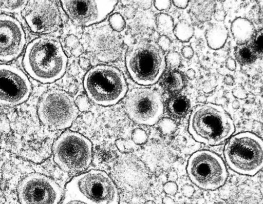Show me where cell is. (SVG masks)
I'll return each mask as SVG.
<instances>
[{"mask_svg":"<svg viewBox=\"0 0 263 204\" xmlns=\"http://www.w3.org/2000/svg\"><path fill=\"white\" fill-rule=\"evenodd\" d=\"M215 204H228V203H225V202H219V203H215Z\"/></svg>","mask_w":263,"mask_h":204,"instance_id":"cell-51","label":"cell"},{"mask_svg":"<svg viewBox=\"0 0 263 204\" xmlns=\"http://www.w3.org/2000/svg\"><path fill=\"white\" fill-rule=\"evenodd\" d=\"M132 138L135 143L141 144L145 142L147 136L144 131L137 129L133 132Z\"/></svg>","mask_w":263,"mask_h":204,"instance_id":"cell-31","label":"cell"},{"mask_svg":"<svg viewBox=\"0 0 263 204\" xmlns=\"http://www.w3.org/2000/svg\"><path fill=\"white\" fill-rule=\"evenodd\" d=\"M109 26L116 32L122 31L125 27V22L123 17L119 14L115 13L109 18Z\"/></svg>","mask_w":263,"mask_h":204,"instance_id":"cell-28","label":"cell"},{"mask_svg":"<svg viewBox=\"0 0 263 204\" xmlns=\"http://www.w3.org/2000/svg\"><path fill=\"white\" fill-rule=\"evenodd\" d=\"M90 62L88 59L84 57H81L79 59V65L83 69H87L90 66Z\"/></svg>","mask_w":263,"mask_h":204,"instance_id":"cell-44","label":"cell"},{"mask_svg":"<svg viewBox=\"0 0 263 204\" xmlns=\"http://www.w3.org/2000/svg\"><path fill=\"white\" fill-rule=\"evenodd\" d=\"M155 22L157 30L161 35H166L173 31L174 21L170 15L159 13L156 15Z\"/></svg>","mask_w":263,"mask_h":204,"instance_id":"cell-25","label":"cell"},{"mask_svg":"<svg viewBox=\"0 0 263 204\" xmlns=\"http://www.w3.org/2000/svg\"><path fill=\"white\" fill-rule=\"evenodd\" d=\"M83 86L89 98L103 106L117 104L127 91L126 79L122 72L107 65L90 69L84 76Z\"/></svg>","mask_w":263,"mask_h":204,"instance_id":"cell-4","label":"cell"},{"mask_svg":"<svg viewBox=\"0 0 263 204\" xmlns=\"http://www.w3.org/2000/svg\"><path fill=\"white\" fill-rule=\"evenodd\" d=\"M62 204H89L87 202L75 198L74 197L65 194Z\"/></svg>","mask_w":263,"mask_h":204,"instance_id":"cell-38","label":"cell"},{"mask_svg":"<svg viewBox=\"0 0 263 204\" xmlns=\"http://www.w3.org/2000/svg\"><path fill=\"white\" fill-rule=\"evenodd\" d=\"M164 192L170 195H174L178 190L177 184L174 181H168L163 186Z\"/></svg>","mask_w":263,"mask_h":204,"instance_id":"cell-33","label":"cell"},{"mask_svg":"<svg viewBox=\"0 0 263 204\" xmlns=\"http://www.w3.org/2000/svg\"><path fill=\"white\" fill-rule=\"evenodd\" d=\"M235 130L233 121L219 105L204 103L197 105L189 119V131L196 141L211 146L223 143Z\"/></svg>","mask_w":263,"mask_h":204,"instance_id":"cell-2","label":"cell"},{"mask_svg":"<svg viewBox=\"0 0 263 204\" xmlns=\"http://www.w3.org/2000/svg\"><path fill=\"white\" fill-rule=\"evenodd\" d=\"M167 177L168 181L175 182L177 179V174L175 171L171 170L168 173Z\"/></svg>","mask_w":263,"mask_h":204,"instance_id":"cell-46","label":"cell"},{"mask_svg":"<svg viewBox=\"0 0 263 204\" xmlns=\"http://www.w3.org/2000/svg\"><path fill=\"white\" fill-rule=\"evenodd\" d=\"M65 194L89 204H119V195L113 179L105 172L91 170L70 180Z\"/></svg>","mask_w":263,"mask_h":204,"instance_id":"cell-6","label":"cell"},{"mask_svg":"<svg viewBox=\"0 0 263 204\" xmlns=\"http://www.w3.org/2000/svg\"><path fill=\"white\" fill-rule=\"evenodd\" d=\"M154 4L156 8L159 10H167L171 7V1H155Z\"/></svg>","mask_w":263,"mask_h":204,"instance_id":"cell-36","label":"cell"},{"mask_svg":"<svg viewBox=\"0 0 263 204\" xmlns=\"http://www.w3.org/2000/svg\"><path fill=\"white\" fill-rule=\"evenodd\" d=\"M79 109L73 98L66 91L52 89L41 96L37 106L40 121L55 130L69 127L78 116Z\"/></svg>","mask_w":263,"mask_h":204,"instance_id":"cell-8","label":"cell"},{"mask_svg":"<svg viewBox=\"0 0 263 204\" xmlns=\"http://www.w3.org/2000/svg\"><path fill=\"white\" fill-rule=\"evenodd\" d=\"M250 46L256 54L257 58H261L262 56V29H260L254 34L251 39Z\"/></svg>","mask_w":263,"mask_h":204,"instance_id":"cell-27","label":"cell"},{"mask_svg":"<svg viewBox=\"0 0 263 204\" xmlns=\"http://www.w3.org/2000/svg\"><path fill=\"white\" fill-rule=\"evenodd\" d=\"M223 153L228 165L236 173L254 175L262 169L263 142L253 133L241 132L232 136Z\"/></svg>","mask_w":263,"mask_h":204,"instance_id":"cell-5","label":"cell"},{"mask_svg":"<svg viewBox=\"0 0 263 204\" xmlns=\"http://www.w3.org/2000/svg\"><path fill=\"white\" fill-rule=\"evenodd\" d=\"M195 192L194 187L189 184H185L181 188V193L186 197H191Z\"/></svg>","mask_w":263,"mask_h":204,"instance_id":"cell-39","label":"cell"},{"mask_svg":"<svg viewBox=\"0 0 263 204\" xmlns=\"http://www.w3.org/2000/svg\"><path fill=\"white\" fill-rule=\"evenodd\" d=\"M191 2L189 14L194 23L203 24L211 19L215 9V1H192Z\"/></svg>","mask_w":263,"mask_h":204,"instance_id":"cell-18","label":"cell"},{"mask_svg":"<svg viewBox=\"0 0 263 204\" xmlns=\"http://www.w3.org/2000/svg\"><path fill=\"white\" fill-rule=\"evenodd\" d=\"M112 175L116 185L127 191H144L150 183L147 167L140 159L130 154H123L118 158Z\"/></svg>","mask_w":263,"mask_h":204,"instance_id":"cell-12","label":"cell"},{"mask_svg":"<svg viewBox=\"0 0 263 204\" xmlns=\"http://www.w3.org/2000/svg\"><path fill=\"white\" fill-rule=\"evenodd\" d=\"M128 117L138 124L152 126L162 117L164 106L157 90L149 88H136L127 94L124 104Z\"/></svg>","mask_w":263,"mask_h":204,"instance_id":"cell-10","label":"cell"},{"mask_svg":"<svg viewBox=\"0 0 263 204\" xmlns=\"http://www.w3.org/2000/svg\"><path fill=\"white\" fill-rule=\"evenodd\" d=\"M157 44L164 52L167 51L169 49L171 42L166 35H162L158 38Z\"/></svg>","mask_w":263,"mask_h":204,"instance_id":"cell-32","label":"cell"},{"mask_svg":"<svg viewBox=\"0 0 263 204\" xmlns=\"http://www.w3.org/2000/svg\"><path fill=\"white\" fill-rule=\"evenodd\" d=\"M213 16L217 21L222 22L224 21L226 17V13L223 9H218L215 10Z\"/></svg>","mask_w":263,"mask_h":204,"instance_id":"cell-41","label":"cell"},{"mask_svg":"<svg viewBox=\"0 0 263 204\" xmlns=\"http://www.w3.org/2000/svg\"><path fill=\"white\" fill-rule=\"evenodd\" d=\"M86 48L98 59L112 62L121 55L123 42L110 27L102 25L92 29L85 38Z\"/></svg>","mask_w":263,"mask_h":204,"instance_id":"cell-16","label":"cell"},{"mask_svg":"<svg viewBox=\"0 0 263 204\" xmlns=\"http://www.w3.org/2000/svg\"><path fill=\"white\" fill-rule=\"evenodd\" d=\"M125 63L133 80L146 86L157 83L166 66L164 52L155 43L145 40L129 46L126 53Z\"/></svg>","mask_w":263,"mask_h":204,"instance_id":"cell-3","label":"cell"},{"mask_svg":"<svg viewBox=\"0 0 263 204\" xmlns=\"http://www.w3.org/2000/svg\"><path fill=\"white\" fill-rule=\"evenodd\" d=\"M166 64L173 69L178 68L180 65L181 58L180 54L176 51H171L165 56Z\"/></svg>","mask_w":263,"mask_h":204,"instance_id":"cell-29","label":"cell"},{"mask_svg":"<svg viewBox=\"0 0 263 204\" xmlns=\"http://www.w3.org/2000/svg\"><path fill=\"white\" fill-rule=\"evenodd\" d=\"M159 127L164 134H169L175 131L176 125L172 119L165 118L161 120Z\"/></svg>","mask_w":263,"mask_h":204,"instance_id":"cell-30","label":"cell"},{"mask_svg":"<svg viewBox=\"0 0 263 204\" xmlns=\"http://www.w3.org/2000/svg\"><path fill=\"white\" fill-rule=\"evenodd\" d=\"M53 159L63 171L78 173L86 169L92 158V145L86 137L76 132L61 134L52 147Z\"/></svg>","mask_w":263,"mask_h":204,"instance_id":"cell-7","label":"cell"},{"mask_svg":"<svg viewBox=\"0 0 263 204\" xmlns=\"http://www.w3.org/2000/svg\"><path fill=\"white\" fill-rule=\"evenodd\" d=\"M78 108L82 111H84L88 108L89 103L87 98L84 95L78 96L75 101Z\"/></svg>","mask_w":263,"mask_h":204,"instance_id":"cell-34","label":"cell"},{"mask_svg":"<svg viewBox=\"0 0 263 204\" xmlns=\"http://www.w3.org/2000/svg\"><path fill=\"white\" fill-rule=\"evenodd\" d=\"M184 83L183 74L176 69H172L166 72L163 75L161 84L167 92L176 94L183 88Z\"/></svg>","mask_w":263,"mask_h":204,"instance_id":"cell-22","label":"cell"},{"mask_svg":"<svg viewBox=\"0 0 263 204\" xmlns=\"http://www.w3.org/2000/svg\"><path fill=\"white\" fill-rule=\"evenodd\" d=\"M223 82L227 85L232 86L235 82L234 78L231 75H226L224 77Z\"/></svg>","mask_w":263,"mask_h":204,"instance_id":"cell-45","label":"cell"},{"mask_svg":"<svg viewBox=\"0 0 263 204\" xmlns=\"http://www.w3.org/2000/svg\"><path fill=\"white\" fill-rule=\"evenodd\" d=\"M117 1H62V7L77 25L89 26L103 21L114 9Z\"/></svg>","mask_w":263,"mask_h":204,"instance_id":"cell-15","label":"cell"},{"mask_svg":"<svg viewBox=\"0 0 263 204\" xmlns=\"http://www.w3.org/2000/svg\"><path fill=\"white\" fill-rule=\"evenodd\" d=\"M232 106L234 109H237L240 107V103L237 100H234L232 102Z\"/></svg>","mask_w":263,"mask_h":204,"instance_id":"cell-49","label":"cell"},{"mask_svg":"<svg viewBox=\"0 0 263 204\" xmlns=\"http://www.w3.org/2000/svg\"><path fill=\"white\" fill-rule=\"evenodd\" d=\"M228 37V29L222 24L215 23L205 31V37L208 45L214 50L222 48L227 42Z\"/></svg>","mask_w":263,"mask_h":204,"instance_id":"cell-20","label":"cell"},{"mask_svg":"<svg viewBox=\"0 0 263 204\" xmlns=\"http://www.w3.org/2000/svg\"><path fill=\"white\" fill-rule=\"evenodd\" d=\"M181 53L185 58L190 59L194 55V50L191 46L187 45L182 48Z\"/></svg>","mask_w":263,"mask_h":204,"instance_id":"cell-40","label":"cell"},{"mask_svg":"<svg viewBox=\"0 0 263 204\" xmlns=\"http://www.w3.org/2000/svg\"><path fill=\"white\" fill-rule=\"evenodd\" d=\"M21 204H58L63 191L52 178L39 173H31L25 177L17 187Z\"/></svg>","mask_w":263,"mask_h":204,"instance_id":"cell-11","label":"cell"},{"mask_svg":"<svg viewBox=\"0 0 263 204\" xmlns=\"http://www.w3.org/2000/svg\"><path fill=\"white\" fill-rule=\"evenodd\" d=\"M186 171L191 181L204 190H213L224 185L228 171L222 158L208 150H200L189 159Z\"/></svg>","mask_w":263,"mask_h":204,"instance_id":"cell-9","label":"cell"},{"mask_svg":"<svg viewBox=\"0 0 263 204\" xmlns=\"http://www.w3.org/2000/svg\"><path fill=\"white\" fill-rule=\"evenodd\" d=\"M23 11L26 23L34 33L53 32L61 24L60 11L54 1H29Z\"/></svg>","mask_w":263,"mask_h":204,"instance_id":"cell-14","label":"cell"},{"mask_svg":"<svg viewBox=\"0 0 263 204\" xmlns=\"http://www.w3.org/2000/svg\"><path fill=\"white\" fill-rule=\"evenodd\" d=\"M67 57L61 44L50 36L37 37L27 46L23 66L28 74L43 84L51 83L64 74Z\"/></svg>","mask_w":263,"mask_h":204,"instance_id":"cell-1","label":"cell"},{"mask_svg":"<svg viewBox=\"0 0 263 204\" xmlns=\"http://www.w3.org/2000/svg\"><path fill=\"white\" fill-rule=\"evenodd\" d=\"M197 99L198 101L201 102L203 104V103L206 101V97L203 95H200L198 96Z\"/></svg>","mask_w":263,"mask_h":204,"instance_id":"cell-50","label":"cell"},{"mask_svg":"<svg viewBox=\"0 0 263 204\" xmlns=\"http://www.w3.org/2000/svg\"><path fill=\"white\" fill-rule=\"evenodd\" d=\"M163 204H176L173 199L169 196H165L162 199Z\"/></svg>","mask_w":263,"mask_h":204,"instance_id":"cell-48","label":"cell"},{"mask_svg":"<svg viewBox=\"0 0 263 204\" xmlns=\"http://www.w3.org/2000/svg\"><path fill=\"white\" fill-rule=\"evenodd\" d=\"M65 40L66 46L73 50H74L75 47H77L79 44V39L73 35L67 36Z\"/></svg>","mask_w":263,"mask_h":204,"instance_id":"cell-37","label":"cell"},{"mask_svg":"<svg viewBox=\"0 0 263 204\" xmlns=\"http://www.w3.org/2000/svg\"><path fill=\"white\" fill-rule=\"evenodd\" d=\"M172 2L175 7L180 9H184L187 7L190 1L185 0H176L173 1Z\"/></svg>","mask_w":263,"mask_h":204,"instance_id":"cell-43","label":"cell"},{"mask_svg":"<svg viewBox=\"0 0 263 204\" xmlns=\"http://www.w3.org/2000/svg\"><path fill=\"white\" fill-rule=\"evenodd\" d=\"M226 67L231 71H234L236 68L235 60L231 57H229L226 60Z\"/></svg>","mask_w":263,"mask_h":204,"instance_id":"cell-42","label":"cell"},{"mask_svg":"<svg viewBox=\"0 0 263 204\" xmlns=\"http://www.w3.org/2000/svg\"><path fill=\"white\" fill-rule=\"evenodd\" d=\"M233 96L239 99H245L248 96L246 89L242 86H237L232 90Z\"/></svg>","mask_w":263,"mask_h":204,"instance_id":"cell-35","label":"cell"},{"mask_svg":"<svg viewBox=\"0 0 263 204\" xmlns=\"http://www.w3.org/2000/svg\"><path fill=\"white\" fill-rule=\"evenodd\" d=\"M234 55L237 62L241 65H250L257 58L248 44L238 45L236 46L234 49Z\"/></svg>","mask_w":263,"mask_h":204,"instance_id":"cell-23","label":"cell"},{"mask_svg":"<svg viewBox=\"0 0 263 204\" xmlns=\"http://www.w3.org/2000/svg\"><path fill=\"white\" fill-rule=\"evenodd\" d=\"M27 1H0V11L17 13L23 10Z\"/></svg>","mask_w":263,"mask_h":204,"instance_id":"cell-26","label":"cell"},{"mask_svg":"<svg viewBox=\"0 0 263 204\" xmlns=\"http://www.w3.org/2000/svg\"><path fill=\"white\" fill-rule=\"evenodd\" d=\"M185 74L189 79L192 80L195 77L196 73L195 70L193 69H189L186 71Z\"/></svg>","mask_w":263,"mask_h":204,"instance_id":"cell-47","label":"cell"},{"mask_svg":"<svg viewBox=\"0 0 263 204\" xmlns=\"http://www.w3.org/2000/svg\"><path fill=\"white\" fill-rule=\"evenodd\" d=\"M191 107L190 99L185 95L174 94L167 103L169 113L175 118H182L189 112Z\"/></svg>","mask_w":263,"mask_h":204,"instance_id":"cell-21","label":"cell"},{"mask_svg":"<svg viewBox=\"0 0 263 204\" xmlns=\"http://www.w3.org/2000/svg\"><path fill=\"white\" fill-rule=\"evenodd\" d=\"M233 37L238 45L247 44L255 34L252 23L247 18L239 17L234 19L231 25Z\"/></svg>","mask_w":263,"mask_h":204,"instance_id":"cell-19","label":"cell"},{"mask_svg":"<svg viewBox=\"0 0 263 204\" xmlns=\"http://www.w3.org/2000/svg\"><path fill=\"white\" fill-rule=\"evenodd\" d=\"M25 44V33L20 23L12 16L0 14V60L17 58Z\"/></svg>","mask_w":263,"mask_h":204,"instance_id":"cell-17","label":"cell"},{"mask_svg":"<svg viewBox=\"0 0 263 204\" xmlns=\"http://www.w3.org/2000/svg\"><path fill=\"white\" fill-rule=\"evenodd\" d=\"M31 83L24 72L10 65L0 64V105L15 106L23 103L31 92Z\"/></svg>","mask_w":263,"mask_h":204,"instance_id":"cell-13","label":"cell"},{"mask_svg":"<svg viewBox=\"0 0 263 204\" xmlns=\"http://www.w3.org/2000/svg\"><path fill=\"white\" fill-rule=\"evenodd\" d=\"M173 32L179 40L187 42L193 36L194 29L187 21L182 19L175 26Z\"/></svg>","mask_w":263,"mask_h":204,"instance_id":"cell-24","label":"cell"}]
</instances>
